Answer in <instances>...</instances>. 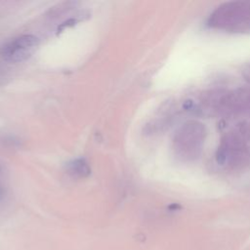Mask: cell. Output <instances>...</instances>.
<instances>
[{
  "label": "cell",
  "mask_w": 250,
  "mask_h": 250,
  "mask_svg": "<svg viewBox=\"0 0 250 250\" xmlns=\"http://www.w3.org/2000/svg\"><path fill=\"white\" fill-rule=\"evenodd\" d=\"M209 25L231 32L250 30V2L224 4L212 14Z\"/></svg>",
  "instance_id": "obj_2"
},
{
  "label": "cell",
  "mask_w": 250,
  "mask_h": 250,
  "mask_svg": "<svg viewBox=\"0 0 250 250\" xmlns=\"http://www.w3.org/2000/svg\"><path fill=\"white\" fill-rule=\"evenodd\" d=\"M205 136V127L201 123L197 121L184 123L176 132L173 140L176 156L185 162L196 159L202 151Z\"/></svg>",
  "instance_id": "obj_1"
},
{
  "label": "cell",
  "mask_w": 250,
  "mask_h": 250,
  "mask_svg": "<svg viewBox=\"0 0 250 250\" xmlns=\"http://www.w3.org/2000/svg\"><path fill=\"white\" fill-rule=\"evenodd\" d=\"M38 38L33 34H23L13 38L1 47V57L10 62H20L28 59L38 45Z\"/></svg>",
  "instance_id": "obj_3"
},
{
  "label": "cell",
  "mask_w": 250,
  "mask_h": 250,
  "mask_svg": "<svg viewBox=\"0 0 250 250\" xmlns=\"http://www.w3.org/2000/svg\"><path fill=\"white\" fill-rule=\"evenodd\" d=\"M242 75L244 77V79L250 83V63H248L244 69L242 70Z\"/></svg>",
  "instance_id": "obj_5"
},
{
  "label": "cell",
  "mask_w": 250,
  "mask_h": 250,
  "mask_svg": "<svg viewBox=\"0 0 250 250\" xmlns=\"http://www.w3.org/2000/svg\"><path fill=\"white\" fill-rule=\"evenodd\" d=\"M67 173L75 178H85L90 175L91 168L84 158H77L70 161L66 166Z\"/></svg>",
  "instance_id": "obj_4"
},
{
  "label": "cell",
  "mask_w": 250,
  "mask_h": 250,
  "mask_svg": "<svg viewBox=\"0 0 250 250\" xmlns=\"http://www.w3.org/2000/svg\"><path fill=\"white\" fill-rule=\"evenodd\" d=\"M4 195H5V190H4L3 187L0 185V200H2L4 198Z\"/></svg>",
  "instance_id": "obj_6"
}]
</instances>
